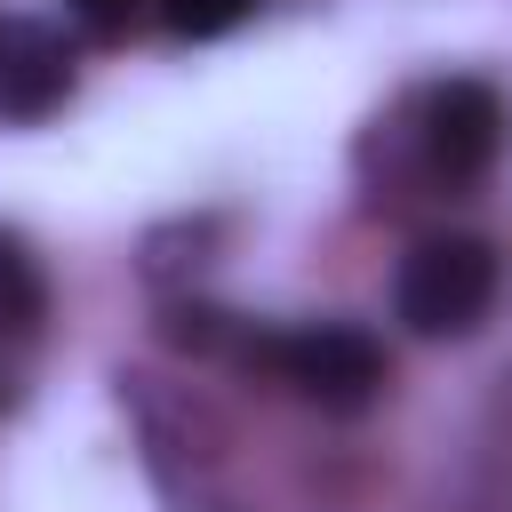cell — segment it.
Returning <instances> with one entry per match:
<instances>
[{"mask_svg": "<svg viewBox=\"0 0 512 512\" xmlns=\"http://www.w3.org/2000/svg\"><path fill=\"white\" fill-rule=\"evenodd\" d=\"M136 8H144V0H72V16H80L96 40H120V32L136 24Z\"/></svg>", "mask_w": 512, "mask_h": 512, "instance_id": "obj_7", "label": "cell"}, {"mask_svg": "<svg viewBox=\"0 0 512 512\" xmlns=\"http://www.w3.org/2000/svg\"><path fill=\"white\" fill-rule=\"evenodd\" d=\"M72 96V48L64 32L8 16L0 24V120H48Z\"/></svg>", "mask_w": 512, "mask_h": 512, "instance_id": "obj_4", "label": "cell"}, {"mask_svg": "<svg viewBox=\"0 0 512 512\" xmlns=\"http://www.w3.org/2000/svg\"><path fill=\"white\" fill-rule=\"evenodd\" d=\"M424 144H432V168L448 184L488 176L504 152V96L488 80H440L424 96Z\"/></svg>", "mask_w": 512, "mask_h": 512, "instance_id": "obj_3", "label": "cell"}, {"mask_svg": "<svg viewBox=\"0 0 512 512\" xmlns=\"http://www.w3.org/2000/svg\"><path fill=\"white\" fill-rule=\"evenodd\" d=\"M256 352L280 368V384H296L312 408H336V416H352V408H368L384 392V344L368 328H352V320L288 328V336H264Z\"/></svg>", "mask_w": 512, "mask_h": 512, "instance_id": "obj_2", "label": "cell"}, {"mask_svg": "<svg viewBox=\"0 0 512 512\" xmlns=\"http://www.w3.org/2000/svg\"><path fill=\"white\" fill-rule=\"evenodd\" d=\"M248 8H256V0H160V16H168L176 40H216V32H232Z\"/></svg>", "mask_w": 512, "mask_h": 512, "instance_id": "obj_6", "label": "cell"}, {"mask_svg": "<svg viewBox=\"0 0 512 512\" xmlns=\"http://www.w3.org/2000/svg\"><path fill=\"white\" fill-rule=\"evenodd\" d=\"M488 296H496V256L472 232L416 240L400 256V280H392V304L416 336H472L488 320Z\"/></svg>", "mask_w": 512, "mask_h": 512, "instance_id": "obj_1", "label": "cell"}, {"mask_svg": "<svg viewBox=\"0 0 512 512\" xmlns=\"http://www.w3.org/2000/svg\"><path fill=\"white\" fill-rule=\"evenodd\" d=\"M40 312H48L40 264H32V248H24L16 232H0V336H8V344H16V336H32V328H40Z\"/></svg>", "mask_w": 512, "mask_h": 512, "instance_id": "obj_5", "label": "cell"}]
</instances>
